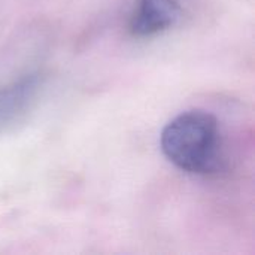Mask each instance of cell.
Here are the masks:
<instances>
[{
	"label": "cell",
	"instance_id": "6da1fadb",
	"mask_svg": "<svg viewBox=\"0 0 255 255\" xmlns=\"http://www.w3.org/2000/svg\"><path fill=\"white\" fill-rule=\"evenodd\" d=\"M161 151L170 163L188 173L217 172L223 154L218 120L202 109L178 115L161 133Z\"/></svg>",
	"mask_w": 255,
	"mask_h": 255
},
{
	"label": "cell",
	"instance_id": "7a4b0ae2",
	"mask_svg": "<svg viewBox=\"0 0 255 255\" xmlns=\"http://www.w3.org/2000/svg\"><path fill=\"white\" fill-rule=\"evenodd\" d=\"M45 76L39 72L0 87V134L19 124L37 103Z\"/></svg>",
	"mask_w": 255,
	"mask_h": 255
},
{
	"label": "cell",
	"instance_id": "3957f363",
	"mask_svg": "<svg viewBox=\"0 0 255 255\" xmlns=\"http://www.w3.org/2000/svg\"><path fill=\"white\" fill-rule=\"evenodd\" d=\"M178 0H137L128 30L136 37H151L170 28L179 18Z\"/></svg>",
	"mask_w": 255,
	"mask_h": 255
}]
</instances>
